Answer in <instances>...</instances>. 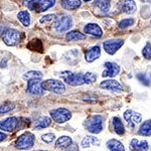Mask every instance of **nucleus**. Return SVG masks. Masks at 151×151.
Wrapping results in <instances>:
<instances>
[{
	"instance_id": "nucleus-2",
	"label": "nucleus",
	"mask_w": 151,
	"mask_h": 151,
	"mask_svg": "<svg viewBox=\"0 0 151 151\" xmlns=\"http://www.w3.org/2000/svg\"><path fill=\"white\" fill-rule=\"evenodd\" d=\"M35 136L31 132L26 131L23 134H21L19 137H17L15 141V147L18 150H28L35 145Z\"/></svg>"
},
{
	"instance_id": "nucleus-7",
	"label": "nucleus",
	"mask_w": 151,
	"mask_h": 151,
	"mask_svg": "<svg viewBox=\"0 0 151 151\" xmlns=\"http://www.w3.org/2000/svg\"><path fill=\"white\" fill-rule=\"evenodd\" d=\"M50 118L52 119L55 122L58 124H63L68 122L72 118V113L67 108H58L55 110H52L50 113Z\"/></svg>"
},
{
	"instance_id": "nucleus-31",
	"label": "nucleus",
	"mask_w": 151,
	"mask_h": 151,
	"mask_svg": "<svg viewBox=\"0 0 151 151\" xmlns=\"http://www.w3.org/2000/svg\"><path fill=\"white\" fill-rule=\"evenodd\" d=\"M96 80H97V75L92 72H88L84 75V83L87 85L93 84V83L96 82Z\"/></svg>"
},
{
	"instance_id": "nucleus-11",
	"label": "nucleus",
	"mask_w": 151,
	"mask_h": 151,
	"mask_svg": "<svg viewBox=\"0 0 151 151\" xmlns=\"http://www.w3.org/2000/svg\"><path fill=\"white\" fill-rule=\"evenodd\" d=\"M41 79H31L27 81L26 92L29 95H42L43 89L41 88Z\"/></svg>"
},
{
	"instance_id": "nucleus-32",
	"label": "nucleus",
	"mask_w": 151,
	"mask_h": 151,
	"mask_svg": "<svg viewBox=\"0 0 151 151\" xmlns=\"http://www.w3.org/2000/svg\"><path fill=\"white\" fill-rule=\"evenodd\" d=\"M15 108V105L13 104H3L0 105V114H5L7 112H10Z\"/></svg>"
},
{
	"instance_id": "nucleus-14",
	"label": "nucleus",
	"mask_w": 151,
	"mask_h": 151,
	"mask_svg": "<svg viewBox=\"0 0 151 151\" xmlns=\"http://www.w3.org/2000/svg\"><path fill=\"white\" fill-rule=\"evenodd\" d=\"M104 67L106 68V70H105L103 72V74H102V76H103L104 78H106V77L114 78L119 74V72H120V67L117 64H115V63L106 62L104 64Z\"/></svg>"
},
{
	"instance_id": "nucleus-38",
	"label": "nucleus",
	"mask_w": 151,
	"mask_h": 151,
	"mask_svg": "<svg viewBox=\"0 0 151 151\" xmlns=\"http://www.w3.org/2000/svg\"><path fill=\"white\" fill-rule=\"evenodd\" d=\"M7 138V134L6 133H3L0 131V142H2L3 140H5Z\"/></svg>"
},
{
	"instance_id": "nucleus-21",
	"label": "nucleus",
	"mask_w": 151,
	"mask_h": 151,
	"mask_svg": "<svg viewBox=\"0 0 151 151\" xmlns=\"http://www.w3.org/2000/svg\"><path fill=\"white\" fill-rule=\"evenodd\" d=\"M97 145H100V140L93 135L86 136L81 142V146L83 148H88V147H91V146H97Z\"/></svg>"
},
{
	"instance_id": "nucleus-9",
	"label": "nucleus",
	"mask_w": 151,
	"mask_h": 151,
	"mask_svg": "<svg viewBox=\"0 0 151 151\" xmlns=\"http://www.w3.org/2000/svg\"><path fill=\"white\" fill-rule=\"evenodd\" d=\"M72 26H73V18L70 15L63 16L62 18L58 19L55 23V29L60 33L69 30Z\"/></svg>"
},
{
	"instance_id": "nucleus-8",
	"label": "nucleus",
	"mask_w": 151,
	"mask_h": 151,
	"mask_svg": "<svg viewBox=\"0 0 151 151\" xmlns=\"http://www.w3.org/2000/svg\"><path fill=\"white\" fill-rule=\"evenodd\" d=\"M20 119L17 117H8L0 121V130L5 132H14L20 128Z\"/></svg>"
},
{
	"instance_id": "nucleus-13",
	"label": "nucleus",
	"mask_w": 151,
	"mask_h": 151,
	"mask_svg": "<svg viewBox=\"0 0 151 151\" xmlns=\"http://www.w3.org/2000/svg\"><path fill=\"white\" fill-rule=\"evenodd\" d=\"M100 87L104 90H108V91L112 92H122L123 87L118 81L116 80H105L100 84Z\"/></svg>"
},
{
	"instance_id": "nucleus-1",
	"label": "nucleus",
	"mask_w": 151,
	"mask_h": 151,
	"mask_svg": "<svg viewBox=\"0 0 151 151\" xmlns=\"http://www.w3.org/2000/svg\"><path fill=\"white\" fill-rule=\"evenodd\" d=\"M85 128L93 134H99L104 129V118L101 115L91 116L85 122Z\"/></svg>"
},
{
	"instance_id": "nucleus-40",
	"label": "nucleus",
	"mask_w": 151,
	"mask_h": 151,
	"mask_svg": "<svg viewBox=\"0 0 151 151\" xmlns=\"http://www.w3.org/2000/svg\"><path fill=\"white\" fill-rule=\"evenodd\" d=\"M41 151H43V150H41Z\"/></svg>"
},
{
	"instance_id": "nucleus-39",
	"label": "nucleus",
	"mask_w": 151,
	"mask_h": 151,
	"mask_svg": "<svg viewBox=\"0 0 151 151\" xmlns=\"http://www.w3.org/2000/svg\"><path fill=\"white\" fill-rule=\"evenodd\" d=\"M84 1H91V0H84Z\"/></svg>"
},
{
	"instance_id": "nucleus-37",
	"label": "nucleus",
	"mask_w": 151,
	"mask_h": 151,
	"mask_svg": "<svg viewBox=\"0 0 151 151\" xmlns=\"http://www.w3.org/2000/svg\"><path fill=\"white\" fill-rule=\"evenodd\" d=\"M64 151H79V146L76 144V143L73 142L70 146H68L67 148H65Z\"/></svg>"
},
{
	"instance_id": "nucleus-35",
	"label": "nucleus",
	"mask_w": 151,
	"mask_h": 151,
	"mask_svg": "<svg viewBox=\"0 0 151 151\" xmlns=\"http://www.w3.org/2000/svg\"><path fill=\"white\" fill-rule=\"evenodd\" d=\"M55 139V135L53 133H47L41 136V140L45 143H52Z\"/></svg>"
},
{
	"instance_id": "nucleus-4",
	"label": "nucleus",
	"mask_w": 151,
	"mask_h": 151,
	"mask_svg": "<svg viewBox=\"0 0 151 151\" xmlns=\"http://www.w3.org/2000/svg\"><path fill=\"white\" fill-rule=\"evenodd\" d=\"M2 40L8 47H14L20 41L21 35L18 30L13 28H7L2 32Z\"/></svg>"
},
{
	"instance_id": "nucleus-17",
	"label": "nucleus",
	"mask_w": 151,
	"mask_h": 151,
	"mask_svg": "<svg viewBox=\"0 0 151 151\" xmlns=\"http://www.w3.org/2000/svg\"><path fill=\"white\" fill-rule=\"evenodd\" d=\"M84 31L87 35H91L96 37H101L103 35V31H102L101 27L96 23H89L84 27Z\"/></svg>"
},
{
	"instance_id": "nucleus-29",
	"label": "nucleus",
	"mask_w": 151,
	"mask_h": 151,
	"mask_svg": "<svg viewBox=\"0 0 151 151\" xmlns=\"http://www.w3.org/2000/svg\"><path fill=\"white\" fill-rule=\"evenodd\" d=\"M94 4L103 12H107L110 9V0H95Z\"/></svg>"
},
{
	"instance_id": "nucleus-16",
	"label": "nucleus",
	"mask_w": 151,
	"mask_h": 151,
	"mask_svg": "<svg viewBox=\"0 0 151 151\" xmlns=\"http://www.w3.org/2000/svg\"><path fill=\"white\" fill-rule=\"evenodd\" d=\"M101 55V48L99 45H95V47H90L89 50H86L85 52V60L88 63H93L94 60H96L97 58H100Z\"/></svg>"
},
{
	"instance_id": "nucleus-26",
	"label": "nucleus",
	"mask_w": 151,
	"mask_h": 151,
	"mask_svg": "<svg viewBox=\"0 0 151 151\" xmlns=\"http://www.w3.org/2000/svg\"><path fill=\"white\" fill-rule=\"evenodd\" d=\"M138 134H140V135H142V136L151 135V119L145 121V122L140 126L139 130H138Z\"/></svg>"
},
{
	"instance_id": "nucleus-36",
	"label": "nucleus",
	"mask_w": 151,
	"mask_h": 151,
	"mask_svg": "<svg viewBox=\"0 0 151 151\" xmlns=\"http://www.w3.org/2000/svg\"><path fill=\"white\" fill-rule=\"evenodd\" d=\"M57 19V16L55 15V14H47V15L42 16V17L40 18V23H45V22H52V21L55 20Z\"/></svg>"
},
{
	"instance_id": "nucleus-24",
	"label": "nucleus",
	"mask_w": 151,
	"mask_h": 151,
	"mask_svg": "<svg viewBox=\"0 0 151 151\" xmlns=\"http://www.w3.org/2000/svg\"><path fill=\"white\" fill-rule=\"evenodd\" d=\"M107 147L110 151H125V147L119 140L111 139L107 142Z\"/></svg>"
},
{
	"instance_id": "nucleus-20",
	"label": "nucleus",
	"mask_w": 151,
	"mask_h": 151,
	"mask_svg": "<svg viewBox=\"0 0 151 151\" xmlns=\"http://www.w3.org/2000/svg\"><path fill=\"white\" fill-rule=\"evenodd\" d=\"M73 143V139L70 137V136L64 135V136H60L58 137L57 141L55 143V148H60V149H65L67 148L68 146H70Z\"/></svg>"
},
{
	"instance_id": "nucleus-3",
	"label": "nucleus",
	"mask_w": 151,
	"mask_h": 151,
	"mask_svg": "<svg viewBox=\"0 0 151 151\" xmlns=\"http://www.w3.org/2000/svg\"><path fill=\"white\" fill-rule=\"evenodd\" d=\"M41 88L43 91L52 92L55 94H64L65 91V86L62 81L55 79H48L41 82Z\"/></svg>"
},
{
	"instance_id": "nucleus-33",
	"label": "nucleus",
	"mask_w": 151,
	"mask_h": 151,
	"mask_svg": "<svg viewBox=\"0 0 151 151\" xmlns=\"http://www.w3.org/2000/svg\"><path fill=\"white\" fill-rule=\"evenodd\" d=\"M134 22H135V20H134L133 18L123 19V20H121L120 22H119V27H120V28H126V27H128V26L133 25Z\"/></svg>"
},
{
	"instance_id": "nucleus-28",
	"label": "nucleus",
	"mask_w": 151,
	"mask_h": 151,
	"mask_svg": "<svg viewBox=\"0 0 151 151\" xmlns=\"http://www.w3.org/2000/svg\"><path fill=\"white\" fill-rule=\"evenodd\" d=\"M42 77L43 74L40 70H29V72L23 75V79L26 80V81L31 79H42Z\"/></svg>"
},
{
	"instance_id": "nucleus-6",
	"label": "nucleus",
	"mask_w": 151,
	"mask_h": 151,
	"mask_svg": "<svg viewBox=\"0 0 151 151\" xmlns=\"http://www.w3.org/2000/svg\"><path fill=\"white\" fill-rule=\"evenodd\" d=\"M55 0H30L27 6L30 10L35 12H45L55 6Z\"/></svg>"
},
{
	"instance_id": "nucleus-12",
	"label": "nucleus",
	"mask_w": 151,
	"mask_h": 151,
	"mask_svg": "<svg viewBox=\"0 0 151 151\" xmlns=\"http://www.w3.org/2000/svg\"><path fill=\"white\" fill-rule=\"evenodd\" d=\"M124 119L127 121L128 125L130 127L134 128L135 125L139 124L141 121H142V115L140 113H137V112H134L132 110H127L124 113Z\"/></svg>"
},
{
	"instance_id": "nucleus-10",
	"label": "nucleus",
	"mask_w": 151,
	"mask_h": 151,
	"mask_svg": "<svg viewBox=\"0 0 151 151\" xmlns=\"http://www.w3.org/2000/svg\"><path fill=\"white\" fill-rule=\"evenodd\" d=\"M124 45L123 40H109L103 43L105 52L109 55H114Z\"/></svg>"
},
{
	"instance_id": "nucleus-15",
	"label": "nucleus",
	"mask_w": 151,
	"mask_h": 151,
	"mask_svg": "<svg viewBox=\"0 0 151 151\" xmlns=\"http://www.w3.org/2000/svg\"><path fill=\"white\" fill-rule=\"evenodd\" d=\"M118 6L127 14H132L136 11V4L133 0H119Z\"/></svg>"
},
{
	"instance_id": "nucleus-27",
	"label": "nucleus",
	"mask_w": 151,
	"mask_h": 151,
	"mask_svg": "<svg viewBox=\"0 0 151 151\" xmlns=\"http://www.w3.org/2000/svg\"><path fill=\"white\" fill-rule=\"evenodd\" d=\"M17 19L24 26H29V24H30V15H29L28 11L26 10L19 11L17 14Z\"/></svg>"
},
{
	"instance_id": "nucleus-23",
	"label": "nucleus",
	"mask_w": 151,
	"mask_h": 151,
	"mask_svg": "<svg viewBox=\"0 0 151 151\" xmlns=\"http://www.w3.org/2000/svg\"><path fill=\"white\" fill-rule=\"evenodd\" d=\"M112 123H113L114 131H115L118 135H123V134L125 133V127H124V124L119 117H113V119H112Z\"/></svg>"
},
{
	"instance_id": "nucleus-25",
	"label": "nucleus",
	"mask_w": 151,
	"mask_h": 151,
	"mask_svg": "<svg viewBox=\"0 0 151 151\" xmlns=\"http://www.w3.org/2000/svg\"><path fill=\"white\" fill-rule=\"evenodd\" d=\"M86 38V35H83L82 32L78 30H70V32L67 33L65 35V40H84Z\"/></svg>"
},
{
	"instance_id": "nucleus-30",
	"label": "nucleus",
	"mask_w": 151,
	"mask_h": 151,
	"mask_svg": "<svg viewBox=\"0 0 151 151\" xmlns=\"http://www.w3.org/2000/svg\"><path fill=\"white\" fill-rule=\"evenodd\" d=\"M137 78L145 86H150L151 85V76L147 73H140V74L137 75Z\"/></svg>"
},
{
	"instance_id": "nucleus-34",
	"label": "nucleus",
	"mask_w": 151,
	"mask_h": 151,
	"mask_svg": "<svg viewBox=\"0 0 151 151\" xmlns=\"http://www.w3.org/2000/svg\"><path fill=\"white\" fill-rule=\"evenodd\" d=\"M142 55L146 60H151V43L147 42L142 50Z\"/></svg>"
},
{
	"instance_id": "nucleus-5",
	"label": "nucleus",
	"mask_w": 151,
	"mask_h": 151,
	"mask_svg": "<svg viewBox=\"0 0 151 151\" xmlns=\"http://www.w3.org/2000/svg\"><path fill=\"white\" fill-rule=\"evenodd\" d=\"M60 77L63 78V80L65 81V83H67L70 86H82L84 85V75L79 73H72L70 70H65L60 74Z\"/></svg>"
},
{
	"instance_id": "nucleus-22",
	"label": "nucleus",
	"mask_w": 151,
	"mask_h": 151,
	"mask_svg": "<svg viewBox=\"0 0 151 151\" xmlns=\"http://www.w3.org/2000/svg\"><path fill=\"white\" fill-rule=\"evenodd\" d=\"M82 5L81 0H63L62 6L65 10H74Z\"/></svg>"
},
{
	"instance_id": "nucleus-19",
	"label": "nucleus",
	"mask_w": 151,
	"mask_h": 151,
	"mask_svg": "<svg viewBox=\"0 0 151 151\" xmlns=\"http://www.w3.org/2000/svg\"><path fill=\"white\" fill-rule=\"evenodd\" d=\"M50 123H52V118L48 116H41L40 118H37L36 120L33 122V127L35 129H37V130H40V129H45V128H47L48 126L50 125Z\"/></svg>"
},
{
	"instance_id": "nucleus-18",
	"label": "nucleus",
	"mask_w": 151,
	"mask_h": 151,
	"mask_svg": "<svg viewBox=\"0 0 151 151\" xmlns=\"http://www.w3.org/2000/svg\"><path fill=\"white\" fill-rule=\"evenodd\" d=\"M130 149L135 150V151H147L149 149V145L146 140H137V139H132L130 142Z\"/></svg>"
}]
</instances>
